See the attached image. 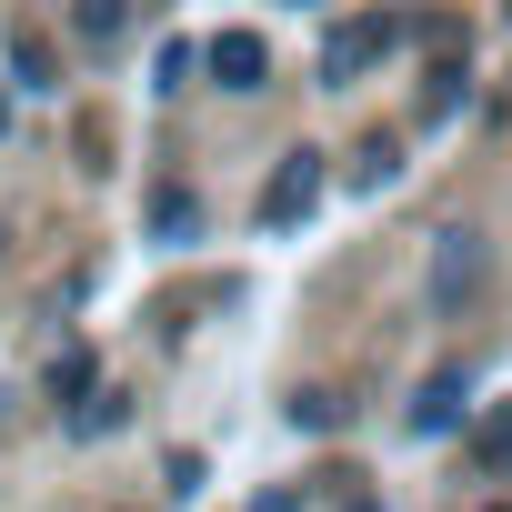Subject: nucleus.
I'll use <instances>...</instances> for the list:
<instances>
[{
    "label": "nucleus",
    "instance_id": "7",
    "mask_svg": "<svg viewBox=\"0 0 512 512\" xmlns=\"http://www.w3.org/2000/svg\"><path fill=\"white\" fill-rule=\"evenodd\" d=\"M71 392H91V352H61L51 362V402H71Z\"/></svg>",
    "mask_w": 512,
    "mask_h": 512
},
{
    "label": "nucleus",
    "instance_id": "11",
    "mask_svg": "<svg viewBox=\"0 0 512 512\" xmlns=\"http://www.w3.org/2000/svg\"><path fill=\"white\" fill-rule=\"evenodd\" d=\"M0 121H11V111H0Z\"/></svg>",
    "mask_w": 512,
    "mask_h": 512
},
{
    "label": "nucleus",
    "instance_id": "3",
    "mask_svg": "<svg viewBox=\"0 0 512 512\" xmlns=\"http://www.w3.org/2000/svg\"><path fill=\"white\" fill-rule=\"evenodd\" d=\"M312 191H322V161H312V151H292V161L272 171V191H262V221H272V231H282V221H302V211H312Z\"/></svg>",
    "mask_w": 512,
    "mask_h": 512
},
{
    "label": "nucleus",
    "instance_id": "1",
    "mask_svg": "<svg viewBox=\"0 0 512 512\" xmlns=\"http://www.w3.org/2000/svg\"><path fill=\"white\" fill-rule=\"evenodd\" d=\"M392 41H402V21H392V11H362V21H342V31H332V51H322V81H362V71L392 51Z\"/></svg>",
    "mask_w": 512,
    "mask_h": 512
},
{
    "label": "nucleus",
    "instance_id": "9",
    "mask_svg": "<svg viewBox=\"0 0 512 512\" xmlns=\"http://www.w3.org/2000/svg\"><path fill=\"white\" fill-rule=\"evenodd\" d=\"M262 512H292V502H282V492H272V502H262Z\"/></svg>",
    "mask_w": 512,
    "mask_h": 512
},
{
    "label": "nucleus",
    "instance_id": "2",
    "mask_svg": "<svg viewBox=\"0 0 512 512\" xmlns=\"http://www.w3.org/2000/svg\"><path fill=\"white\" fill-rule=\"evenodd\" d=\"M201 61H211V81H221V91H262V81H272V51H262V31H221Z\"/></svg>",
    "mask_w": 512,
    "mask_h": 512
},
{
    "label": "nucleus",
    "instance_id": "8",
    "mask_svg": "<svg viewBox=\"0 0 512 512\" xmlns=\"http://www.w3.org/2000/svg\"><path fill=\"white\" fill-rule=\"evenodd\" d=\"M452 402H462V382L442 372V382H432V402H422V432H442V422H452Z\"/></svg>",
    "mask_w": 512,
    "mask_h": 512
},
{
    "label": "nucleus",
    "instance_id": "5",
    "mask_svg": "<svg viewBox=\"0 0 512 512\" xmlns=\"http://www.w3.org/2000/svg\"><path fill=\"white\" fill-rule=\"evenodd\" d=\"M472 462H482V472H512V402H502V412L482 422V442H472Z\"/></svg>",
    "mask_w": 512,
    "mask_h": 512
},
{
    "label": "nucleus",
    "instance_id": "4",
    "mask_svg": "<svg viewBox=\"0 0 512 512\" xmlns=\"http://www.w3.org/2000/svg\"><path fill=\"white\" fill-rule=\"evenodd\" d=\"M71 31H81V41H121V31H131V0H81Z\"/></svg>",
    "mask_w": 512,
    "mask_h": 512
},
{
    "label": "nucleus",
    "instance_id": "6",
    "mask_svg": "<svg viewBox=\"0 0 512 512\" xmlns=\"http://www.w3.org/2000/svg\"><path fill=\"white\" fill-rule=\"evenodd\" d=\"M472 272H482V251H472V241H442V272H432V282H442V292H462Z\"/></svg>",
    "mask_w": 512,
    "mask_h": 512
},
{
    "label": "nucleus",
    "instance_id": "10",
    "mask_svg": "<svg viewBox=\"0 0 512 512\" xmlns=\"http://www.w3.org/2000/svg\"><path fill=\"white\" fill-rule=\"evenodd\" d=\"M492 512H512V502H492Z\"/></svg>",
    "mask_w": 512,
    "mask_h": 512
}]
</instances>
